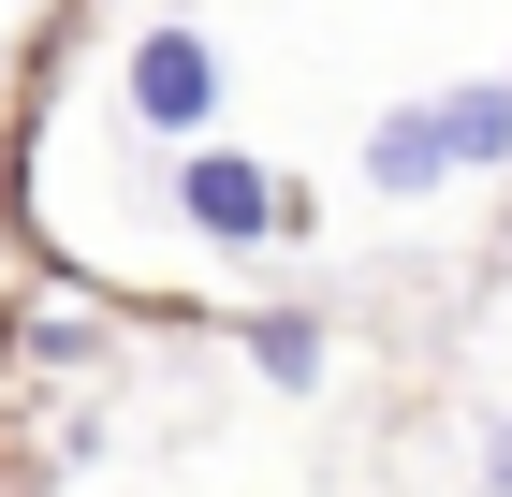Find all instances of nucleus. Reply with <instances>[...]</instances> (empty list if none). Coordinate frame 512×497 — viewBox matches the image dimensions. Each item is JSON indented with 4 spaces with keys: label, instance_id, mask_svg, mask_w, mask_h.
Returning <instances> with one entry per match:
<instances>
[{
    "label": "nucleus",
    "instance_id": "f257e3e1",
    "mask_svg": "<svg viewBox=\"0 0 512 497\" xmlns=\"http://www.w3.org/2000/svg\"><path fill=\"white\" fill-rule=\"evenodd\" d=\"M132 117H147V132H205V117H220V44L205 30H147L132 44Z\"/></svg>",
    "mask_w": 512,
    "mask_h": 497
},
{
    "label": "nucleus",
    "instance_id": "f03ea898",
    "mask_svg": "<svg viewBox=\"0 0 512 497\" xmlns=\"http://www.w3.org/2000/svg\"><path fill=\"white\" fill-rule=\"evenodd\" d=\"M176 205H191V234H220V249H249V234L278 220V176H264V161H235V147H205V132H191V161H176Z\"/></svg>",
    "mask_w": 512,
    "mask_h": 497
},
{
    "label": "nucleus",
    "instance_id": "7ed1b4c3",
    "mask_svg": "<svg viewBox=\"0 0 512 497\" xmlns=\"http://www.w3.org/2000/svg\"><path fill=\"white\" fill-rule=\"evenodd\" d=\"M425 176H454V147H439V103H395L381 132H366V191H425Z\"/></svg>",
    "mask_w": 512,
    "mask_h": 497
},
{
    "label": "nucleus",
    "instance_id": "20e7f679",
    "mask_svg": "<svg viewBox=\"0 0 512 497\" xmlns=\"http://www.w3.org/2000/svg\"><path fill=\"white\" fill-rule=\"evenodd\" d=\"M439 147H454V161H498L512 147V103H498V88H454V103H439Z\"/></svg>",
    "mask_w": 512,
    "mask_h": 497
},
{
    "label": "nucleus",
    "instance_id": "39448f33",
    "mask_svg": "<svg viewBox=\"0 0 512 497\" xmlns=\"http://www.w3.org/2000/svg\"><path fill=\"white\" fill-rule=\"evenodd\" d=\"M249 366H264L278 395H308V381H322V322H264V337H249Z\"/></svg>",
    "mask_w": 512,
    "mask_h": 497
},
{
    "label": "nucleus",
    "instance_id": "423d86ee",
    "mask_svg": "<svg viewBox=\"0 0 512 497\" xmlns=\"http://www.w3.org/2000/svg\"><path fill=\"white\" fill-rule=\"evenodd\" d=\"M483 483H512V424H498V439H483Z\"/></svg>",
    "mask_w": 512,
    "mask_h": 497
},
{
    "label": "nucleus",
    "instance_id": "0eeeda50",
    "mask_svg": "<svg viewBox=\"0 0 512 497\" xmlns=\"http://www.w3.org/2000/svg\"><path fill=\"white\" fill-rule=\"evenodd\" d=\"M498 103H512V74H498Z\"/></svg>",
    "mask_w": 512,
    "mask_h": 497
}]
</instances>
